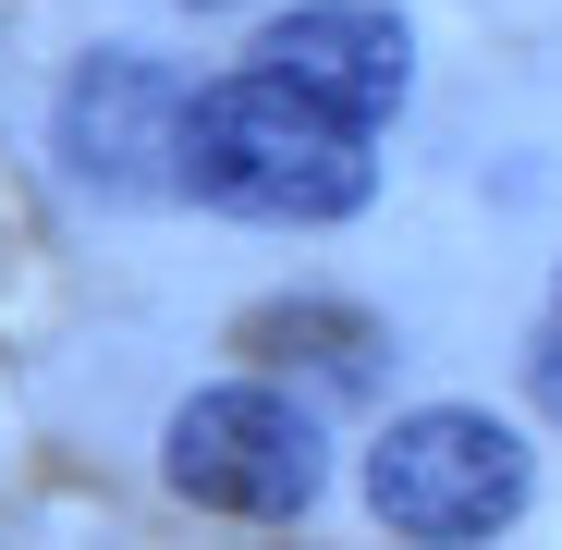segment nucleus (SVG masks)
Listing matches in <instances>:
<instances>
[{
  "label": "nucleus",
  "mask_w": 562,
  "mask_h": 550,
  "mask_svg": "<svg viewBox=\"0 0 562 550\" xmlns=\"http://www.w3.org/2000/svg\"><path fill=\"white\" fill-rule=\"evenodd\" d=\"M183 86L171 61L147 49H86L49 99V147H61V183L74 197H111V209H147V197H183Z\"/></svg>",
  "instance_id": "20e7f679"
},
{
  "label": "nucleus",
  "mask_w": 562,
  "mask_h": 550,
  "mask_svg": "<svg viewBox=\"0 0 562 550\" xmlns=\"http://www.w3.org/2000/svg\"><path fill=\"white\" fill-rule=\"evenodd\" d=\"M526 502H538V452L490 404H404L367 440V514L392 538L464 550V538H502Z\"/></svg>",
  "instance_id": "f03ea898"
},
{
  "label": "nucleus",
  "mask_w": 562,
  "mask_h": 550,
  "mask_svg": "<svg viewBox=\"0 0 562 550\" xmlns=\"http://www.w3.org/2000/svg\"><path fill=\"white\" fill-rule=\"evenodd\" d=\"M159 478L196 502V514H245V526H294L330 490V428L269 392V380H209L183 392L159 428Z\"/></svg>",
  "instance_id": "7ed1b4c3"
},
{
  "label": "nucleus",
  "mask_w": 562,
  "mask_h": 550,
  "mask_svg": "<svg viewBox=\"0 0 562 550\" xmlns=\"http://www.w3.org/2000/svg\"><path fill=\"white\" fill-rule=\"evenodd\" d=\"M171 13H245V0H171Z\"/></svg>",
  "instance_id": "0eeeda50"
},
{
  "label": "nucleus",
  "mask_w": 562,
  "mask_h": 550,
  "mask_svg": "<svg viewBox=\"0 0 562 550\" xmlns=\"http://www.w3.org/2000/svg\"><path fill=\"white\" fill-rule=\"evenodd\" d=\"M257 61L318 86V99L355 111V123H392L416 99V25L392 13V0H294V13L257 25Z\"/></svg>",
  "instance_id": "39448f33"
},
{
  "label": "nucleus",
  "mask_w": 562,
  "mask_h": 550,
  "mask_svg": "<svg viewBox=\"0 0 562 550\" xmlns=\"http://www.w3.org/2000/svg\"><path fill=\"white\" fill-rule=\"evenodd\" d=\"M380 123L330 111L318 86L294 74H221L183 99V197L221 209V221H269V233H318V221H355L380 197Z\"/></svg>",
  "instance_id": "f257e3e1"
},
{
  "label": "nucleus",
  "mask_w": 562,
  "mask_h": 550,
  "mask_svg": "<svg viewBox=\"0 0 562 550\" xmlns=\"http://www.w3.org/2000/svg\"><path fill=\"white\" fill-rule=\"evenodd\" d=\"M526 392H538V416L562 428V318H550V330H538V355H526Z\"/></svg>",
  "instance_id": "423d86ee"
}]
</instances>
